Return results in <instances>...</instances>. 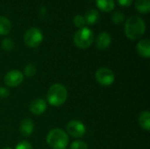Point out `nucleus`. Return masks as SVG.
I'll use <instances>...</instances> for the list:
<instances>
[{"instance_id":"1","label":"nucleus","mask_w":150,"mask_h":149,"mask_svg":"<svg viewBox=\"0 0 150 149\" xmlns=\"http://www.w3.org/2000/svg\"><path fill=\"white\" fill-rule=\"evenodd\" d=\"M146 32L145 21L139 16H131L125 23V33L132 40H135L143 36Z\"/></svg>"},{"instance_id":"2","label":"nucleus","mask_w":150,"mask_h":149,"mask_svg":"<svg viewBox=\"0 0 150 149\" xmlns=\"http://www.w3.org/2000/svg\"><path fill=\"white\" fill-rule=\"evenodd\" d=\"M68 97L67 89L61 83H55L52 85L47 94V99L49 105L54 107L62 105Z\"/></svg>"},{"instance_id":"3","label":"nucleus","mask_w":150,"mask_h":149,"mask_svg":"<svg viewBox=\"0 0 150 149\" xmlns=\"http://www.w3.org/2000/svg\"><path fill=\"white\" fill-rule=\"evenodd\" d=\"M47 143L53 149H65L69 144V136L62 129L54 128L48 132Z\"/></svg>"},{"instance_id":"4","label":"nucleus","mask_w":150,"mask_h":149,"mask_svg":"<svg viewBox=\"0 0 150 149\" xmlns=\"http://www.w3.org/2000/svg\"><path fill=\"white\" fill-rule=\"evenodd\" d=\"M94 40V33L91 29L88 27H83L77 30L74 35V42L79 48L85 49L91 47Z\"/></svg>"},{"instance_id":"5","label":"nucleus","mask_w":150,"mask_h":149,"mask_svg":"<svg viewBox=\"0 0 150 149\" xmlns=\"http://www.w3.org/2000/svg\"><path fill=\"white\" fill-rule=\"evenodd\" d=\"M43 40V33L37 27L29 28L24 34V41L29 47L35 48L40 45Z\"/></svg>"},{"instance_id":"6","label":"nucleus","mask_w":150,"mask_h":149,"mask_svg":"<svg viewBox=\"0 0 150 149\" xmlns=\"http://www.w3.org/2000/svg\"><path fill=\"white\" fill-rule=\"evenodd\" d=\"M96 79L99 84L105 87L111 86L115 80V75L112 70L108 68H100L95 74Z\"/></svg>"},{"instance_id":"7","label":"nucleus","mask_w":150,"mask_h":149,"mask_svg":"<svg viewBox=\"0 0 150 149\" xmlns=\"http://www.w3.org/2000/svg\"><path fill=\"white\" fill-rule=\"evenodd\" d=\"M67 133L69 134L73 138H82L85 133H86V128L85 126L79 120L74 119L71 120L68 123L67 125Z\"/></svg>"},{"instance_id":"8","label":"nucleus","mask_w":150,"mask_h":149,"mask_svg":"<svg viewBox=\"0 0 150 149\" xmlns=\"http://www.w3.org/2000/svg\"><path fill=\"white\" fill-rule=\"evenodd\" d=\"M24 80V75L21 71L18 69H12L6 73L4 78L5 85L9 87H17L22 83Z\"/></svg>"},{"instance_id":"9","label":"nucleus","mask_w":150,"mask_h":149,"mask_svg":"<svg viewBox=\"0 0 150 149\" xmlns=\"http://www.w3.org/2000/svg\"><path fill=\"white\" fill-rule=\"evenodd\" d=\"M112 44V37L106 32H100L96 39V47L101 51L106 50Z\"/></svg>"},{"instance_id":"10","label":"nucleus","mask_w":150,"mask_h":149,"mask_svg":"<svg viewBox=\"0 0 150 149\" xmlns=\"http://www.w3.org/2000/svg\"><path fill=\"white\" fill-rule=\"evenodd\" d=\"M29 110L34 115H41L47 110V103L43 98H36L31 102Z\"/></svg>"},{"instance_id":"11","label":"nucleus","mask_w":150,"mask_h":149,"mask_svg":"<svg viewBox=\"0 0 150 149\" xmlns=\"http://www.w3.org/2000/svg\"><path fill=\"white\" fill-rule=\"evenodd\" d=\"M34 129V125L32 119H25L20 122L19 125V131L20 133L25 137H29L32 135Z\"/></svg>"},{"instance_id":"12","label":"nucleus","mask_w":150,"mask_h":149,"mask_svg":"<svg viewBox=\"0 0 150 149\" xmlns=\"http://www.w3.org/2000/svg\"><path fill=\"white\" fill-rule=\"evenodd\" d=\"M138 54L143 58H149L150 56V42L149 40H142L136 46Z\"/></svg>"},{"instance_id":"13","label":"nucleus","mask_w":150,"mask_h":149,"mask_svg":"<svg viewBox=\"0 0 150 149\" xmlns=\"http://www.w3.org/2000/svg\"><path fill=\"white\" fill-rule=\"evenodd\" d=\"M83 18H84V20H85V24H88V25H91L96 24L98 21V19H99V12L95 9H90L85 12Z\"/></svg>"},{"instance_id":"14","label":"nucleus","mask_w":150,"mask_h":149,"mask_svg":"<svg viewBox=\"0 0 150 149\" xmlns=\"http://www.w3.org/2000/svg\"><path fill=\"white\" fill-rule=\"evenodd\" d=\"M96 4L98 9L105 12L112 11L115 7L114 0H96Z\"/></svg>"},{"instance_id":"15","label":"nucleus","mask_w":150,"mask_h":149,"mask_svg":"<svg viewBox=\"0 0 150 149\" xmlns=\"http://www.w3.org/2000/svg\"><path fill=\"white\" fill-rule=\"evenodd\" d=\"M11 30V21L4 16H0V35H7Z\"/></svg>"},{"instance_id":"16","label":"nucleus","mask_w":150,"mask_h":149,"mask_svg":"<svg viewBox=\"0 0 150 149\" xmlns=\"http://www.w3.org/2000/svg\"><path fill=\"white\" fill-rule=\"evenodd\" d=\"M139 123L142 129L146 131L150 130V113L149 111H144L139 117Z\"/></svg>"},{"instance_id":"17","label":"nucleus","mask_w":150,"mask_h":149,"mask_svg":"<svg viewBox=\"0 0 150 149\" xmlns=\"http://www.w3.org/2000/svg\"><path fill=\"white\" fill-rule=\"evenodd\" d=\"M135 8L141 13H149L150 11V0H136Z\"/></svg>"},{"instance_id":"18","label":"nucleus","mask_w":150,"mask_h":149,"mask_svg":"<svg viewBox=\"0 0 150 149\" xmlns=\"http://www.w3.org/2000/svg\"><path fill=\"white\" fill-rule=\"evenodd\" d=\"M1 47L6 52H11L14 48V42L11 38H5L1 42Z\"/></svg>"},{"instance_id":"19","label":"nucleus","mask_w":150,"mask_h":149,"mask_svg":"<svg viewBox=\"0 0 150 149\" xmlns=\"http://www.w3.org/2000/svg\"><path fill=\"white\" fill-rule=\"evenodd\" d=\"M112 20L115 25H120L124 22L125 20V15L122 11H114L112 15Z\"/></svg>"},{"instance_id":"20","label":"nucleus","mask_w":150,"mask_h":149,"mask_svg":"<svg viewBox=\"0 0 150 149\" xmlns=\"http://www.w3.org/2000/svg\"><path fill=\"white\" fill-rule=\"evenodd\" d=\"M37 71V68H36V66L33 63H28L25 66L24 68V74L25 76L27 77H32L35 75Z\"/></svg>"},{"instance_id":"21","label":"nucleus","mask_w":150,"mask_h":149,"mask_svg":"<svg viewBox=\"0 0 150 149\" xmlns=\"http://www.w3.org/2000/svg\"><path fill=\"white\" fill-rule=\"evenodd\" d=\"M73 22H74L75 25H76V27H78L79 29L84 27L85 20H84L83 16H82V15H76V16H75V18H74V19H73Z\"/></svg>"},{"instance_id":"22","label":"nucleus","mask_w":150,"mask_h":149,"mask_svg":"<svg viewBox=\"0 0 150 149\" xmlns=\"http://www.w3.org/2000/svg\"><path fill=\"white\" fill-rule=\"evenodd\" d=\"M70 149H88V145L82 141H75L71 143Z\"/></svg>"},{"instance_id":"23","label":"nucleus","mask_w":150,"mask_h":149,"mask_svg":"<svg viewBox=\"0 0 150 149\" xmlns=\"http://www.w3.org/2000/svg\"><path fill=\"white\" fill-rule=\"evenodd\" d=\"M15 149H33L32 145L26 141H22L19 143H18L15 147Z\"/></svg>"},{"instance_id":"24","label":"nucleus","mask_w":150,"mask_h":149,"mask_svg":"<svg viewBox=\"0 0 150 149\" xmlns=\"http://www.w3.org/2000/svg\"><path fill=\"white\" fill-rule=\"evenodd\" d=\"M9 95H10V92L6 88L0 87V97L1 98H6L9 97Z\"/></svg>"},{"instance_id":"25","label":"nucleus","mask_w":150,"mask_h":149,"mask_svg":"<svg viewBox=\"0 0 150 149\" xmlns=\"http://www.w3.org/2000/svg\"><path fill=\"white\" fill-rule=\"evenodd\" d=\"M119 4L121 5V6H124V7H127V6H130L134 0H117Z\"/></svg>"},{"instance_id":"26","label":"nucleus","mask_w":150,"mask_h":149,"mask_svg":"<svg viewBox=\"0 0 150 149\" xmlns=\"http://www.w3.org/2000/svg\"><path fill=\"white\" fill-rule=\"evenodd\" d=\"M3 149H11V148H3Z\"/></svg>"},{"instance_id":"27","label":"nucleus","mask_w":150,"mask_h":149,"mask_svg":"<svg viewBox=\"0 0 150 149\" xmlns=\"http://www.w3.org/2000/svg\"><path fill=\"white\" fill-rule=\"evenodd\" d=\"M65 149H66V148H65Z\"/></svg>"}]
</instances>
